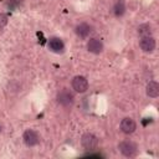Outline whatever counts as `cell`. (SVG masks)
<instances>
[{"label":"cell","mask_w":159,"mask_h":159,"mask_svg":"<svg viewBox=\"0 0 159 159\" xmlns=\"http://www.w3.org/2000/svg\"><path fill=\"white\" fill-rule=\"evenodd\" d=\"M56 99H57L58 104H61L62 107H71L73 104L75 97H73V93L68 88H62L61 91H58Z\"/></svg>","instance_id":"1"},{"label":"cell","mask_w":159,"mask_h":159,"mask_svg":"<svg viewBox=\"0 0 159 159\" xmlns=\"http://www.w3.org/2000/svg\"><path fill=\"white\" fill-rule=\"evenodd\" d=\"M118 148L120 150V153L124 155V157H128V158H132V157H135L137 154V144L132 140H123L118 144Z\"/></svg>","instance_id":"2"},{"label":"cell","mask_w":159,"mask_h":159,"mask_svg":"<svg viewBox=\"0 0 159 159\" xmlns=\"http://www.w3.org/2000/svg\"><path fill=\"white\" fill-rule=\"evenodd\" d=\"M81 144H82V147L84 148V149H87V150H94L96 148H97V145H98V139H97V137L94 135V134H92V133H86V134H83L82 135V138H81Z\"/></svg>","instance_id":"3"},{"label":"cell","mask_w":159,"mask_h":159,"mask_svg":"<svg viewBox=\"0 0 159 159\" xmlns=\"http://www.w3.org/2000/svg\"><path fill=\"white\" fill-rule=\"evenodd\" d=\"M71 84H72V88L76 92H78V93H83V92H86L88 89V81L83 76H76V77H73Z\"/></svg>","instance_id":"4"},{"label":"cell","mask_w":159,"mask_h":159,"mask_svg":"<svg viewBox=\"0 0 159 159\" xmlns=\"http://www.w3.org/2000/svg\"><path fill=\"white\" fill-rule=\"evenodd\" d=\"M22 139H24V143L27 145V147H35L40 138H39V134L34 130V129H26L24 132V135H22Z\"/></svg>","instance_id":"5"},{"label":"cell","mask_w":159,"mask_h":159,"mask_svg":"<svg viewBox=\"0 0 159 159\" xmlns=\"http://www.w3.org/2000/svg\"><path fill=\"white\" fill-rule=\"evenodd\" d=\"M139 46L144 52H152L155 48V40L153 36H143L139 41Z\"/></svg>","instance_id":"6"},{"label":"cell","mask_w":159,"mask_h":159,"mask_svg":"<svg viewBox=\"0 0 159 159\" xmlns=\"http://www.w3.org/2000/svg\"><path fill=\"white\" fill-rule=\"evenodd\" d=\"M135 128H137V124H135V122L132 118L127 117V118L122 119V122H120V130L124 134H132L135 130Z\"/></svg>","instance_id":"7"},{"label":"cell","mask_w":159,"mask_h":159,"mask_svg":"<svg viewBox=\"0 0 159 159\" xmlns=\"http://www.w3.org/2000/svg\"><path fill=\"white\" fill-rule=\"evenodd\" d=\"M48 47H50V50H51L52 52H55V53H62V52L65 51V43H63V41H62L61 39H58V37H52V39H50V41H48Z\"/></svg>","instance_id":"8"},{"label":"cell","mask_w":159,"mask_h":159,"mask_svg":"<svg viewBox=\"0 0 159 159\" xmlns=\"http://www.w3.org/2000/svg\"><path fill=\"white\" fill-rule=\"evenodd\" d=\"M87 50L92 53L98 55L103 51V43L98 39H89L88 42H87Z\"/></svg>","instance_id":"9"},{"label":"cell","mask_w":159,"mask_h":159,"mask_svg":"<svg viewBox=\"0 0 159 159\" xmlns=\"http://www.w3.org/2000/svg\"><path fill=\"white\" fill-rule=\"evenodd\" d=\"M91 31H92V27H91V25H88L87 22H82V24L77 25L76 29H75L76 35H77L78 37H81V39L88 37V35L91 34Z\"/></svg>","instance_id":"10"},{"label":"cell","mask_w":159,"mask_h":159,"mask_svg":"<svg viewBox=\"0 0 159 159\" xmlns=\"http://www.w3.org/2000/svg\"><path fill=\"white\" fill-rule=\"evenodd\" d=\"M147 94L149 97H152V98L158 97V94H159V84H158V82L150 81L147 84Z\"/></svg>","instance_id":"11"},{"label":"cell","mask_w":159,"mask_h":159,"mask_svg":"<svg viewBox=\"0 0 159 159\" xmlns=\"http://www.w3.org/2000/svg\"><path fill=\"white\" fill-rule=\"evenodd\" d=\"M138 34L143 36H152V26L149 24H143L138 27Z\"/></svg>","instance_id":"12"},{"label":"cell","mask_w":159,"mask_h":159,"mask_svg":"<svg viewBox=\"0 0 159 159\" xmlns=\"http://www.w3.org/2000/svg\"><path fill=\"white\" fill-rule=\"evenodd\" d=\"M114 14H116V16H122L123 14H124V11H125V5H124V1L123 0H118L117 2H116V5H114Z\"/></svg>","instance_id":"13"},{"label":"cell","mask_w":159,"mask_h":159,"mask_svg":"<svg viewBox=\"0 0 159 159\" xmlns=\"http://www.w3.org/2000/svg\"><path fill=\"white\" fill-rule=\"evenodd\" d=\"M6 24H7V16L5 14H1L0 12V29H2Z\"/></svg>","instance_id":"14"},{"label":"cell","mask_w":159,"mask_h":159,"mask_svg":"<svg viewBox=\"0 0 159 159\" xmlns=\"http://www.w3.org/2000/svg\"><path fill=\"white\" fill-rule=\"evenodd\" d=\"M9 4H11V5H17V4H19V0H9Z\"/></svg>","instance_id":"15"},{"label":"cell","mask_w":159,"mask_h":159,"mask_svg":"<svg viewBox=\"0 0 159 159\" xmlns=\"http://www.w3.org/2000/svg\"><path fill=\"white\" fill-rule=\"evenodd\" d=\"M0 132H1V125H0Z\"/></svg>","instance_id":"16"}]
</instances>
